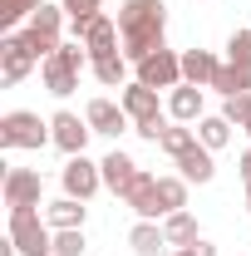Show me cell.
<instances>
[{
  "label": "cell",
  "instance_id": "obj_1",
  "mask_svg": "<svg viewBox=\"0 0 251 256\" xmlns=\"http://www.w3.org/2000/svg\"><path fill=\"white\" fill-rule=\"evenodd\" d=\"M162 30H168V5H162V0H124V5H118L124 60L143 64L148 54L168 50V44H162Z\"/></svg>",
  "mask_w": 251,
  "mask_h": 256
},
{
  "label": "cell",
  "instance_id": "obj_2",
  "mask_svg": "<svg viewBox=\"0 0 251 256\" xmlns=\"http://www.w3.org/2000/svg\"><path fill=\"white\" fill-rule=\"evenodd\" d=\"M10 242L20 256H54V226L40 222L34 207H20V212H10Z\"/></svg>",
  "mask_w": 251,
  "mask_h": 256
},
{
  "label": "cell",
  "instance_id": "obj_3",
  "mask_svg": "<svg viewBox=\"0 0 251 256\" xmlns=\"http://www.w3.org/2000/svg\"><path fill=\"white\" fill-rule=\"evenodd\" d=\"M84 60H89V50L84 44H60L50 60L40 64V74H44V89L50 94H74L79 89V69H84Z\"/></svg>",
  "mask_w": 251,
  "mask_h": 256
},
{
  "label": "cell",
  "instance_id": "obj_4",
  "mask_svg": "<svg viewBox=\"0 0 251 256\" xmlns=\"http://www.w3.org/2000/svg\"><path fill=\"white\" fill-rule=\"evenodd\" d=\"M44 143H54V133L50 124H40V114L15 108L0 118V148H44Z\"/></svg>",
  "mask_w": 251,
  "mask_h": 256
},
{
  "label": "cell",
  "instance_id": "obj_5",
  "mask_svg": "<svg viewBox=\"0 0 251 256\" xmlns=\"http://www.w3.org/2000/svg\"><path fill=\"white\" fill-rule=\"evenodd\" d=\"M60 25H64V5H40L30 20H25V44H30L34 60H50L60 50Z\"/></svg>",
  "mask_w": 251,
  "mask_h": 256
},
{
  "label": "cell",
  "instance_id": "obj_6",
  "mask_svg": "<svg viewBox=\"0 0 251 256\" xmlns=\"http://www.w3.org/2000/svg\"><path fill=\"white\" fill-rule=\"evenodd\" d=\"M138 84H148V89H178L182 84V54H172V50L148 54L138 64Z\"/></svg>",
  "mask_w": 251,
  "mask_h": 256
},
{
  "label": "cell",
  "instance_id": "obj_7",
  "mask_svg": "<svg viewBox=\"0 0 251 256\" xmlns=\"http://www.w3.org/2000/svg\"><path fill=\"white\" fill-rule=\"evenodd\" d=\"M98 188H104V168H98V162H89L84 153L64 162V197H79V202H89Z\"/></svg>",
  "mask_w": 251,
  "mask_h": 256
},
{
  "label": "cell",
  "instance_id": "obj_8",
  "mask_svg": "<svg viewBox=\"0 0 251 256\" xmlns=\"http://www.w3.org/2000/svg\"><path fill=\"white\" fill-rule=\"evenodd\" d=\"M50 133H54V148H60V153L79 158L94 128H89V118H79V114H69V108H64V114H54V118H50Z\"/></svg>",
  "mask_w": 251,
  "mask_h": 256
},
{
  "label": "cell",
  "instance_id": "obj_9",
  "mask_svg": "<svg viewBox=\"0 0 251 256\" xmlns=\"http://www.w3.org/2000/svg\"><path fill=\"white\" fill-rule=\"evenodd\" d=\"M118 104H124V114L133 118V128H143V124H162V104H158V89H148V84H128Z\"/></svg>",
  "mask_w": 251,
  "mask_h": 256
},
{
  "label": "cell",
  "instance_id": "obj_10",
  "mask_svg": "<svg viewBox=\"0 0 251 256\" xmlns=\"http://www.w3.org/2000/svg\"><path fill=\"white\" fill-rule=\"evenodd\" d=\"M34 64H40V60L30 54L25 34H5V40H0V74H5V84H20Z\"/></svg>",
  "mask_w": 251,
  "mask_h": 256
},
{
  "label": "cell",
  "instance_id": "obj_11",
  "mask_svg": "<svg viewBox=\"0 0 251 256\" xmlns=\"http://www.w3.org/2000/svg\"><path fill=\"white\" fill-rule=\"evenodd\" d=\"M5 207H10V212L40 207V172H30V168H10V172H5Z\"/></svg>",
  "mask_w": 251,
  "mask_h": 256
},
{
  "label": "cell",
  "instance_id": "obj_12",
  "mask_svg": "<svg viewBox=\"0 0 251 256\" xmlns=\"http://www.w3.org/2000/svg\"><path fill=\"white\" fill-rule=\"evenodd\" d=\"M118 40H124V34H118V25H114V20H104V15H98V20H89V25L79 30V44L89 50V60L118 54Z\"/></svg>",
  "mask_w": 251,
  "mask_h": 256
},
{
  "label": "cell",
  "instance_id": "obj_13",
  "mask_svg": "<svg viewBox=\"0 0 251 256\" xmlns=\"http://www.w3.org/2000/svg\"><path fill=\"white\" fill-rule=\"evenodd\" d=\"M124 202L138 212V222H158V217H162V202H158V178H153V172H138V182L128 188Z\"/></svg>",
  "mask_w": 251,
  "mask_h": 256
},
{
  "label": "cell",
  "instance_id": "obj_14",
  "mask_svg": "<svg viewBox=\"0 0 251 256\" xmlns=\"http://www.w3.org/2000/svg\"><path fill=\"white\" fill-rule=\"evenodd\" d=\"M98 168H104V188L114 192V197H128V188H133V182H138V172H143L128 153H108Z\"/></svg>",
  "mask_w": 251,
  "mask_h": 256
},
{
  "label": "cell",
  "instance_id": "obj_15",
  "mask_svg": "<svg viewBox=\"0 0 251 256\" xmlns=\"http://www.w3.org/2000/svg\"><path fill=\"white\" fill-rule=\"evenodd\" d=\"M84 118H89L94 133H108V138H118V133L133 124V118L124 114V104H108V98H94V104L84 108Z\"/></svg>",
  "mask_w": 251,
  "mask_h": 256
},
{
  "label": "cell",
  "instance_id": "obj_16",
  "mask_svg": "<svg viewBox=\"0 0 251 256\" xmlns=\"http://www.w3.org/2000/svg\"><path fill=\"white\" fill-rule=\"evenodd\" d=\"M222 64L212 50H188L182 54V84H197V89H212V74H217Z\"/></svg>",
  "mask_w": 251,
  "mask_h": 256
},
{
  "label": "cell",
  "instance_id": "obj_17",
  "mask_svg": "<svg viewBox=\"0 0 251 256\" xmlns=\"http://www.w3.org/2000/svg\"><path fill=\"white\" fill-rule=\"evenodd\" d=\"M168 114H172L178 124H197V118H202V89H197V84H178L172 98H168Z\"/></svg>",
  "mask_w": 251,
  "mask_h": 256
},
{
  "label": "cell",
  "instance_id": "obj_18",
  "mask_svg": "<svg viewBox=\"0 0 251 256\" xmlns=\"http://www.w3.org/2000/svg\"><path fill=\"white\" fill-rule=\"evenodd\" d=\"M182 168V178L188 182H212V172H217V162H212V148H202V143H192L182 158H172Z\"/></svg>",
  "mask_w": 251,
  "mask_h": 256
},
{
  "label": "cell",
  "instance_id": "obj_19",
  "mask_svg": "<svg viewBox=\"0 0 251 256\" xmlns=\"http://www.w3.org/2000/svg\"><path fill=\"white\" fill-rule=\"evenodd\" d=\"M226 64L242 74V89L251 94V30H236L226 40Z\"/></svg>",
  "mask_w": 251,
  "mask_h": 256
},
{
  "label": "cell",
  "instance_id": "obj_20",
  "mask_svg": "<svg viewBox=\"0 0 251 256\" xmlns=\"http://www.w3.org/2000/svg\"><path fill=\"white\" fill-rule=\"evenodd\" d=\"M162 236H168L172 252L192 246V242H197V217H192V212H172V217H162Z\"/></svg>",
  "mask_w": 251,
  "mask_h": 256
},
{
  "label": "cell",
  "instance_id": "obj_21",
  "mask_svg": "<svg viewBox=\"0 0 251 256\" xmlns=\"http://www.w3.org/2000/svg\"><path fill=\"white\" fill-rule=\"evenodd\" d=\"M44 222L54 226V232L84 226V207H79V197H60V202H50V207H44Z\"/></svg>",
  "mask_w": 251,
  "mask_h": 256
},
{
  "label": "cell",
  "instance_id": "obj_22",
  "mask_svg": "<svg viewBox=\"0 0 251 256\" xmlns=\"http://www.w3.org/2000/svg\"><path fill=\"white\" fill-rule=\"evenodd\" d=\"M197 143H202V148H212V153H217V148H226V143H232V124H226L222 114L197 118Z\"/></svg>",
  "mask_w": 251,
  "mask_h": 256
},
{
  "label": "cell",
  "instance_id": "obj_23",
  "mask_svg": "<svg viewBox=\"0 0 251 256\" xmlns=\"http://www.w3.org/2000/svg\"><path fill=\"white\" fill-rule=\"evenodd\" d=\"M128 246H133L138 256H158V246H168V236H162L158 222H138L133 232H128Z\"/></svg>",
  "mask_w": 251,
  "mask_h": 256
},
{
  "label": "cell",
  "instance_id": "obj_24",
  "mask_svg": "<svg viewBox=\"0 0 251 256\" xmlns=\"http://www.w3.org/2000/svg\"><path fill=\"white\" fill-rule=\"evenodd\" d=\"M158 202H162V217L182 212L188 207V178H158Z\"/></svg>",
  "mask_w": 251,
  "mask_h": 256
},
{
  "label": "cell",
  "instance_id": "obj_25",
  "mask_svg": "<svg viewBox=\"0 0 251 256\" xmlns=\"http://www.w3.org/2000/svg\"><path fill=\"white\" fill-rule=\"evenodd\" d=\"M192 143H197V128H162V138H158V148L172 153V158H182Z\"/></svg>",
  "mask_w": 251,
  "mask_h": 256
},
{
  "label": "cell",
  "instance_id": "obj_26",
  "mask_svg": "<svg viewBox=\"0 0 251 256\" xmlns=\"http://www.w3.org/2000/svg\"><path fill=\"white\" fill-rule=\"evenodd\" d=\"M124 54H104V60H94V74H98V84H108V89H114V84H118V89H124Z\"/></svg>",
  "mask_w": 251,
  "mask_h": 256
},
{
  "label": "cell",
  "instance_id": "obj_27",
  "mask_svg": "<svg viewBox=\"0 0 251 256\" xmlns=\"http://www.w3.org/2000/svg\"><path fill=\"white\" fill-rule=\"evenodd\" d=\"M40 5H44V0H0V20H5V25H20V20H30Z\"/></svg>",
  "mask_w": 251,
  "mask_h": 256
},
{
  "label": "cell",
  "instance_id": "obj_28",
  "mask_svg": "<svg viewBox=\"0 0 251 256\" xmlns=\"http://www.w3.org/2000/svg\"><path fill=\"white\" fill-rule=\"evenodd\" d=\"M64 15L74 20V34H79L89 20H98V0H64Z\"/></svg>",
  "mask_w": 251,
  "mask_h": 256
},
{
  "label": "cell",
  "instance_id": "obj_29",
  "mask_svg": "<svg viewBox=\"0 0 251 256\" xmlns=\"http://www.w3.org/2000/svg\"><path fill=\"white\" fill-rule=\"evenodd\" d=\"M222 118H226L232 128H242L251 118V94H232L226 104H222Z\"/></svg>",
  "mask_w": 251,
  "mask_h": 256
},
{
  "label": "cell",
  "instance_id": "obj_30",
  "mask_svg": "<svg viewBox=\"0 0 251 256\" xmlns=\"http://www.w3.org/2000/svg\"><path fill=\"white\" fill-rule=\"evenodd\" d=\"M212 89H217L222 98H232V94H246V89H242V74H236L232 64H222L217 74H212Z\"/></svg>",
  "mask_w": 251,
  "mask_h": 256
},
{
  "label": "cell",
  "instance_id": "obj_31",
  "mask_svg": "<svg viewBox=\"0 0 251 256\" xmlns=\"http://www.w3.org/2000/svg\"><path fill=\"white\" fill-rule=\"evenodd\" d=\"M84 252V232L69 226V232H54V256H79Z\"/></svg>",
  "mask_w": 251,
  "mask_h": 256
},
{
  "label": "cell",
  "instance_id": "obj_32",
  "mask_svg": "<svg viewBox=\"0 0 251 256\" xmlns=\"http://www.w3.org/2000/svg\"><path fill=\"white\" fill-rule=\"evenodd\" d=\"M172 256H217V246H212V242H202V236H197V242H192V246H182V252H172Z\"/></svg>",
  "mask_w": 251,
  "mask_h": 256
},
{
  "label": "cell",
  "instance_id": "obj_33",
  "mask_svg": "<svg viewBox=\"0 0 251 256\" xmlns=\"http://www.w3.org/2000/svg\"><path fill=\"white\" fill-rule=\"evenodd\" d=\"M242 178H246V182H251V148H246V153H242Z\"/></svg>",
  "mask_w": 251,
  "mask_h": 256
},
{
  "label": "cell",
  "instance_id": "obj_34",
  "mask_svg": "<svg viewBox=\"0 0 251 256\" xmlns=\"http://www.w3.org/2000/svg\"><path fill=\"white\" fill-rule=\"evenodd\" d=\"M246 212H251V182H246Z\"/></svg>",
  "mask_w": 251,
  "mask_h": 256
},
{
  "label": "cell",
  "instance_id": "obj_35",
  "mask_svg": "<svg viewBox=\"0 0 251 256\" xmlns=\"http://www.w3.org/2000/svg\"><path fill=\"white\" fill-rule=\"evenodd\" d=\"M242 128H246V133H251V118H246V124H242Z\"/></svg>",
  "mask_w": 251,
  "mask_h": 256
}]
</instances>
